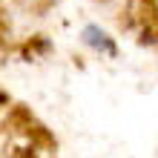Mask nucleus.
I'll list each match as a JSON object with an SVG mask.
<instances>
[{
  "instance_id": "1",
  "label": "nucleus",
  "mask_w": 158,
  "mask_h": 158,
  "mask_svg": "<svg viewBox=\"0 0 158 158\" xmlns=\"http://www.w3.org/2000/svg\"><path fill=\"white\" fill-rule=\"evenodd\" d=\"M81 40H83V46H89L95 55H104V58H115V52H118L115 40L109 38V32L95 26V23H89V26L81 29Z\"/></svg>"
}]
</instances>
